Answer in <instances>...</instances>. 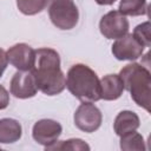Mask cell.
Wrapping results in <instances>:
<instances>
[{
  "mask_svg": "<svg viewBox=\"0 0 151 151\" xmlns=\"http://www.w3.org/2000/svg\"><path fill=\"white\" fill-rule=\"evenodd\" d=\"M38 90L46 96H57L66 87V78L60 68L59 53L48 47L35 50L32 67Z\"/></svg>",
  "mask_w": 151,
  "mask_h": 151,
  "instance_id": "6da1fadb",
  "label": "cell"
},
{
  "mask_svg": "<svg viewBox=\"0 0 151 151\" xmlns=\"http://www.w3.org/2000/svg\"><path fill=\"white\" fill-rule=\"evenodd\" d=\"M66 87L83 103H94L100 99V80L97 73L85 64L71 66L66 76Z\"/></svg>",
  "mask_w": 151,
  "mask_h": 151,
  "instance_id": "7a4b0ae2",
  "label": "cell"
},
{
  "mask_svg": "<svg viewBox=\"0 0 151 151\" xmlns=\"http://www.w3.org/2000/svg\"><path fill=\"white\" fill-rule=\"evenodd\" d=\"M119 77L123 80L124 88L130 92L133 101L150 112L151 103V74L150 71L142 64L132 63L124 66Z\"/></svg>",
  "mask_w": 151,
  "mask_h": 151,
  "instance_id": "3957f363",
  "label": "cell"
},
{
  "mask_svg": "<svg viewBox=\"0 0 151 151\" xmlns=\"http://www.w3.org/2000/svg\"><path fill=\"white\" fill-rule=\"evenodd\" d=\"M52 24L59 29H72L79 20V11L73 0H53L47 5Z\"/></svg>",
  "mask_w": 151,
  "mask_h": 151,
  "instance_id": "277c9868",
  "label": "cell"
},
{
  "mask_svg": "<svg viewBox=\"0 0 151 151\" xmlns=\"http://www.w3.org/2000/svg\"><path fill=\"white\" fill-rule=\"evenodd\" d=\"M73 120L79 130L92 133L100 127L103 122V114L100 110L92 103H83L76 110Z\"/></svg>",
  "mask_w": 151,
  "mask_h": 151,
  "instance_id": "5b68a950",
  "label": "cell"
},
{
  "mask_svg": "<svg viewBox=\"0 0 151 151\" xmlns=\"http://www.w3.org/2000/svg\"><path fill=\"white\" fill-rule=\"evenodd\" d=\"M130 24L119 11H110L99 21L100 33L106 39H118L129 33Z\"/></svg>",
  "mask_w": 151,
  "mask_h": 151,
  "instance_id": "8992f818",
  "label": "cell"
},
{
  "mask_svg": "<svg viewBox=\"0 0 151 151\" xmlns=\"http://www.w3.org/2000/svg\"><path fill=\"white\" fill-rule=\"evenodd\" d=\"M112 54L118 60H136L144 53V46L133 37V34H125L116 39L112 45Z\"/></svg>",
  "mask_w": 151,
  "mask_h": 151,
  "instance_id": "52a82bcc",
  "label": "cell"
},
{
  "mask_svg": "<svg viewBox=\"0 0 151 151\" xmlns=\"http://www.w3.org/2000/svg\"><path fill=\"white\" fill-rule=\"evenodd\" d=\"M9 91L15 98H32L38 92V86L32 71H18L13 74L9 83Z\"/></svg>",
  "mask_w": 151,
  "mask_h": 151,
  "instance_id": "ba28073f",
  "label": "cell"
},
{
  "mask_svg": "<svg viewBox=\"0 0 151 151\" xmlns=\"http://www.w3.org/2000/svg\"><path fill=\"white\" fill-rule=\"evenodd\" d=\"M63 132V126L60 123L53 119H40L32 129L33 139L45 147L54 144Z\"/></svg>",
  "mask_w": 151,
  "mask_h": 151,
  "instance_id": "9c48e42d",
  "label": "cell"
},
{
  "mask_svg": "<svg viewBox=\"0 0 151 151\" xmlns=\"http://www.w3.org/2000/svg\"><path fill=\"white\" fill-rule=\"evenodd\" d=\"M8 63L19 71H31L34 65L35 50L25 42L13 45L6 52Z\"/></svg>",
  "mask_w": 151,
  "mask_h": 151,
  "instance_id": "30bf717a",
  "label": "cell"
},
{
  "mask_svg": "<svg viewBox=\"0 0 151 151\" xmlns=\"http://www.w3.org/2000/svg\"><path fill=\"white\" fill-rule=\"evenodd\" d=\"M124 90L119 74H106L100 79V99L116 100L123 94Z\"/></svg>",
  "mask_w": 151,
  "mask_h": 151,
  "instance_id": "8fae6325",
  "label": "cell"
},
{
  "mask_svg": "<svg viewBox=\"0 0 151 151\" xmlns=\"http://www.w3.org/2000/svg\"><path fill=\"white\" fill-rule=\"evenodd\" d=\"M139 125H140V120L137 113L125 110L117 114L113 123V129L116 134L120 137L131 131H136L139 127Z\"/></svg>",
  "mask_w": 151,
  "mask_h": 151,
  "instance_id": "7c38bea8",
  "label": "cell"
},
{
  "mask_svg": "<svg viewBox=\"0 0 151 151\" xmlns=\"http://www.w3.org/2000/svg\"><path fill=\"white\" fill-rule=\"evenodd\" d=\"M22 129L18 120L12 118L0 119V143L13 144L21 138Z\"/></svg>",
  "mask_w": 151,
  "mask_h": 151,
  "instance_id": "4fadbf2b",
  "label": "cell"
},
{
  "mask_svg": "<svg viewBox=\"0 0 151 151\" xmlns=\"http://www.w3.org/2000/svg\"><path fill=\"white\" fill-rule=\"evenodd\" d=\"M147 1L146 0H120L118 11L123 15L139 17L147 14Z\"/></svg>",
  "mask_w": 151,
  "mask_h": 151,
  "instance_id": "5bb4252c",
  "label": "cell"
},
{
  "mask_svg": "<svg viewBox=\"0 0 151 151\" xmlns=\"http://www.w3.org/2000/svg\"><path fill=\"white\" fill-rule=\"evenodd\" d=\"M120 149L124 151H144L145 142L143 136L136 131L120 136Z\"/></svg>",
  "mask_w": 151,
  "mask_h": 151,
  "instance_id": "9a60e30c",
  "label": "cell"
},
{
  "mask_svg": "<svg viewBox=\"0 0 151 151\" xmlns=\"http://www.w3.org/2000/svg\"><path fill=\"white\" fill-rule=\"evenodd\" d=\"M46 150H72V151H83L90 150V145L86 144L83 139L71 138L67 140H57L54 144L45 147Z\"/></svg>",
  "mask_w": 151,
  "mask_h": 151,
  "instance_id": "2e32d148",
  "label": "cell"
},
{
  "mask_svg": "<svg viewBox=\"0 0 151 151\" xmlns=\"http://www.w3.org/2000/svg\"><path fill=\"white\" fill-rule=\"evenodd\" d=\"M18 9L25 15H35L45 9L46 0H17Z\"/></svg>",
  "mask_w": 151,
  "mask_h": 151,
  "instance_id": "e0dca14e",
  "label": "cell"
},
{
  "mask_svg": "<svg viewBox=\"0 0 151 151\" xmlns=\"http://www.w3.org/2000/svg\"><path fill=\"white\" fill-rule=\"evenodd\" d=\"M132 34L144 47H150L151 37H150V22L149 21H145L136 26Z\"/></svg>",
  "mask_w": 151,
  "mask_h": 151,
  "instance_id": "ac0fdd59",
  "label": "cell"
},
{
  "mask_svg": "<svg viewBox=\"0 0 151 151\" xmlns=\"http://www.w3.org/2000/svg\"><path fill=\"white\" fill-rule=\"evenodd\" d=\"M9 104V93L8 91L0 85V110H5Z\"/></svg>",
  "mask_w": 151,
  "mask_h": 151,
  "instance_id": "d6986e66",
  "label": "cell"
},
{
  "mask_svg": "<svg viewBox=\"0 0 151 151\" xmlns=\"http://www.w3.org/2000/svg\"><path fill=\"white\" fill-rule=\"evenodd\" d=\"M7 64H8V60L6 57V52L2 48H0V78L2 77V73L5 72Z\"/></svg>",
  "mask_w": 151,
  "mask_h": 151,
  "instance_id": "ffe728a7",
  "label": "cell"
},
{
  "mask_svg": "<svg viewBox=\"0 0 151 151\" xmlns=\"http://www.w3.org/2000/svg\"><path fill=\"white\" fill-rule=\"evenodd\" d=\"M98 5H101V6H109V5H112L114 4L117 0H94Z\"/></svg>",
  "mask_w": 151,
  "mask_h": 151,
  "instance_id": "44dd1931",
  "label": "cell"
},
{
  "mask_svg": "<svg viewBox=\"0 0 151 151\" xmlns=\"http://www.w3.org/2000/svg\"><path fill=\"white\" fill-rule=\"evenodd\" d=\"M46 1H47V5H48V4H50V2H52L53 0H46Z\"/></svg>",
  "mask_w": 151,
  "mask_h": 151,
  "instance_id": "7402d4cb",
  "label": "cell"
}]
</instances>
